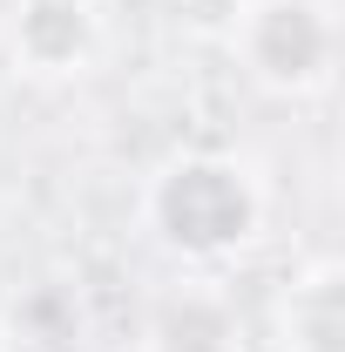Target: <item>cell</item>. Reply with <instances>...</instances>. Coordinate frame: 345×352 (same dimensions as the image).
Masks as SVG:
<instances>
[{
  "instance_id": "obj_6",
  "label": "cell",
  "mask_w": 345,
  "mask_h": 352,
  "mask_svg": "<svg viewBox=\"0 0 345 352\" xmlns=\"http://www.w3.org/2000/svg\"><path fill=\"white\" fill-rule=\"evenodd\" d=\"M0 352H7V332H0Z\"/></svg>"
},
{
  "instance_id": "obj_2",
  "label": "cell",
  "mask_w": 345,
  "mask_h": 352,
  "mask_svg": "<svg viewBox=\"0 0 345 352\" xmlns=\"http://www.w3.org/2000/svg\"><path fill=\"white\" fill-rule=\"evenodd\" d=\"M230 54L264 95H318L339 75V7L332 0H244L230 21Z\"/></svg>"
},
{
  "instance_id": "obj_4",
  "label": "cell",
  "mask_w": 345,
  "mask_h": 352,
  "mask_svg": "<svg viewBox=\"0 0 345 352\" xmlns=\"http://www.w3.org/2000/svg\"><path fill=\"white\" fill-rule=\"evenodd\" d=\"M142 352H244V311L230 292H216L203 278L163 285L142 305Z\"/></svg>"
},
{
  "instance_id": "obj_1",
  "label": "cell",
  "mask_w": 345,
  "mask_h": 352,
  "mask_svg": "<svg viewBox=\"0 0 345 352\" xmlns=\"http://www.w3.org/2000/svg\"><path fill=\"white\" fill-rule=\"evenodd\" d=\"M142 217L149 230L190 264L237 258L244 244H258L264 230V183L251 163L223 156V149H190L170 156L142 190Z\"/></svg>"
},
{
  "instance_id": "obj_3",
  "label": "cell",
  "mask_w": 345,
  "mask_h": 352,
  "mask_svg": "<svg viewBox=\"0 0 345 352\" xmlns=\"http://www.w3.org/2000/svg\"><path fill=\"white\" fill-rule=\"evenodd\" d=\"M102 54V7L95 0H14L7 14V61L27 82H75Z\"/></svg>"
},
{
  "instance_id": "obj_5",
  "label": "cell",
  "mask_w": 345,
  "mask_h": 352,
  "mask_svg": "<svg viewBox=\"0 0 345 352\" xmlns=\"http://www.w3.org/2000/svg\"><path fill=\"white\" fill-rule=\"evenodd\" d=\"M271 332H278V352H345V264H298L271 305Z\"/></svg>"
}]
</instances>
